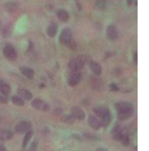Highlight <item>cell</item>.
Returning a JSON list of instances; mask_svg holds the SVG:
<instances>
[{
  "instance_id": "cell-1",
  "label": "cell",
  "mask_w": 149,
  "mask_h": 151,
  "mask_svg": "<svg viewBox=\"0 0 149 151\" xmlns=\"http://www.w3.org/2000/svg\"><path fill=\"white\" fill-rule=\"evenodd\" d=\"M115 108L118 111V118L121 121L129 119L133 113V105L128 102H121L115 105Z\"/></svg>"
},
{
  "instance_id": "cell-2",
  "label": "cell",
  "mask_w": 149,
  "mask_h": 151,
  "mask_svg": "<svg viewBox=\"0 0 149 151\" xmlns=\"http://www.w3.org/2000/svg\"><path fill=\"white\" fill-rule=\"evenodd\" d=\"M85 63L83 60L77 57L76 58L71 60L68 64V68L73 72H77L82 70L85 66Z\"/></svg>"
},
{
  "instance_id": "cell-3",
  "label": "cell",
  "mask_w": 149,
  "mask_h": 151,
  "mask_svg": "<svg viewBox=\"0 0 149 151\" xmlns=\"http://www.w3.org/2000/svg\"><path fill=\"white\" fill-rule=\"evenodd\" d=\"M72 38V32L71 29L65 28L60 33L59 41L63 45H67L69 41Z\"/></svg>"
},
{
  "instance_id": "cell-4",
  "label": "cell",
  "mask_w": 149,
  "mask_h": 151,
  "mask_svg": "<svg viewBox=\"0 0 149 151\" xmlns=\"http://www.w3.org/2000/svg\"><path fill=\"white\" fill-rule=\"evenodd\" d=\"M3 54L4 57L10 61L15 60L17 57V54L15 49L11 45H7L4 50Z\"/></svg>"
},
{
  "instance_id": "cell-5",
  "label": "cell",
  "mask_w": 149,
  "mask_h": 151,
  "mask_svg": "<svg viewBox=\"0 0 149 151\" xmlns=\"http://www.w3.org/2000/svg\"><path fill=\"white\" fill-rule=\"evenodd\" d=\"M32 127V124L28 121H22L15 126V132L19 134L26 133L30 130Z\"/></svg>"
},
{
  "instance_id": "cell-6",
  "label": "cell",
  "mask_w": 149,
  "mask_h": 151,
  "mask_svg": "<svg viewBox=\"0 0 149 151\" xmlns=\"http://www.w3.org/2000/svg\"><path fill=\"white\" fill-rule=\"evenodd\" d=\"M82 78V73L80 72H74L68 79V84L71 87H74L79 84Z\"/></svg>"
},
{
  "instance_id": "cell-7",
  "label": "cell",
  "mask_w": 149,
  "mask_h": 151,
  "mask_svg": "<svg viewBox=\"0 0 149 151\" xmlns=\"http://www.w3.org/2000/svg\"><path fill=\"white\" fill-rule=\"evenodd\" d=\"M106 35L107 38L111 41L116 40L118 37V32L116 27L113 24L108 26L107 28Z\"/></svg>"
},
{
  "instance_id": "cell-8",
  "label": "cell",
  "mask_w": 149,
  "mask_h": 151,
  "mask_svg": "<svg viewBox=\"0 0 149 151\" xmlns=\"http://www.w3.org/2000/svg\"><path fill=\"white\" fill-rule=\"evenodd\" d=\"M71 113L75 119L79 120H83L85 117V114L84 111L79 106H74L71 108Z\"/></svg>"
},
{
  "instance_id": "cell-9",
  "label": "cell",
  "mask_w": 149,
  "mask_h": 151,
  "mask_svg": "<svg viewBox=\"0 0 149 151\" xmlns=\"http://www.w3.org/2000/svg\"><path fill=\"white\" fill-rule=\"evenodd\" d=\"M88 124L90 126V127L95 131H98L100 129L101 124L100 120H98L97 117H95L94 116H90L88 120Z\"/></svg>"
},
{
  "instance_id": "cell-10",
  "label": "cell",
  "mask_w": 149,
  "mask_h": 151,
  "mask_svg": "<svg viewBox=\"0 0 149 151\" xmlns=\"http://www.w3.org/2000/svg\"><path fill=\"white\" fill-rule=\"evenodd\" d=\"M94 113L100 118L110 113L109 109L104 106H97L93 109Z\"/></svg>"
},
{
  "instance_id": "cell-11",
  "label": "cell",
  "mask_w": 149,
  "mask_h": 151,
  "mask_svg": "<svg viewBox=\"0 0 149 151\" xmlns=\"http://www.w3.org/2000/svg\"><path fill=\"white\" fill-rule=\"evenodd\" d=\"M19 70L23 75L30 80L33 79L35 77V71L30 68L25 66L20 67Z\"/></svg>"
},
{
  "instance_id": "cell-12",
  "label": "cell",
  "mask_w": 149,
  "mask_h": 151,
  "mask_svg": "<svg viewBox=\"0 0 149 151\" xmlns=\"http://www.w3.org/2000/svg\"><path fill=\"white\" fill-rule=\"evenodd\" d=\"M89 66L90 70L95 76H98L102 73V67L100 65V63L96 62H91L89 63Z\"/></svg>"
},
{
  "instance_id": "cell-13",
  "label": "cell",
  "mask_w": 149,
  "mask_h": 151,
  "mask_svg": "<svg viewBox=\"0 0 149 151\" xmlns=\"http://www.w3.org/2000/svg\"><path fill=\"white\" fill-rule=\"evenodd\" d=\"M122 134H123V132H122L121 127L118 125L114 127L113 129H112V138L115 141H119L122 137Z\"/></svg>"
},
{
  "instance_id": "cell-14",
  "label": "cell",
  "mask_w": 149,
  "mask_h": 151,
  "mask_svg": "<svg viewBox=\"0 0 149 151\" xmlns=\"http://www.w3.org/2000/svg\"><path fill=\"white\" fill-rule=\"evenodd\" d=\"M19 96L23 99L29 101L33 98V94L30 91L26 89H19L17 91Z\"/></svg>"
},
{
  "instance_id": "cell-15",
  "label": "cell",
  "mask_w": 149,
  "mask_h": 151,
  "mask_svg": "<svg viewBox=\"0 0 149 151\" xmlns=\"http://www.w3.org/2000/svg\"><path fill=\"white\" fill-rule=\"evenodd\" d=\"M14 132L9 130H3L0 131V139L2 141H8L13 138Z\"/></svg>"
},
{
  "instance_id": "cell-16",
  "label": "cell",
  "mask_w": 149,
  "mask_h": 151,
  "mask_svg": "<svg viewBox=\"0 0 149 151\" xmlns=\"http://www.w3.org/2000/svg\"><path fill=\"white\" fill-rule=\"evenodd\" d=\"M32 106L36 110L43 111L46 103L40 98H35L32 102Z\"/></svg>"
},
{
  "instance_id": "cell-17",
  "label": "cell",
  "mask_w": 149,
  "mask_h": 151,
  "mask_svg": "<svg viewBox=\"0 0 149 151\" xmlns=\"http://www.w3.org/2000/svg\"><path fill=\"white\" fill-rule=\"evenodd\" d=\"M18 4L14 1H9L5 4V9L9 13H13L18 9Z\"/></svg>"
},
{
  "instance_id": "cell-18",
  "label": "cell",
  "mask_w": 149,
  "mask_h": 151,
  "mask_svg": "<svg viewBox=\"0 0 149 151\" xmlns=\"http://www.w3.org/2000/svg\"><path fill=\"white\" fill-rule=\"evenodd\" d=\"M112 120L111 115L110 113L106 115L105 116L101 118V120H100L101 127L106 128L109 126Z\"/></svg>"
},
{
  "instance_id": "cell-19",
  "label": "cell",
  "mask_w": 149,
  "mask_h": 151,
  "mask_svg": "<svg viewBox=\"0 0 149 151\" xmlns=\"http://www.w3.org/2000/svg\"><path fill=\"white\" fill-rule=\"evenodd\" d=\"M57 17L58 19L62 22H67L69 20V16L68 12L64 9H60L57 12Z\"/></svg>"
},
{
  "instance_id": "cell-20",
  "label": "cell",
  "mask_w": 149,
  "mask_h": 151,
  "mask_svg": "<svg viewBox=\"0 0 149 151\" xmlns=\"http://www.w3.org/2000/svg\"><path fill=\"white\" fill-rule=\"evenodd\" d=\"M61 121L65 124H73L75 122V118L73 116V115L71 114H64L61 117Z\"/></svg>"
},
{
  "instance_id": "cell-21",
  "label": "cell",
  "mask_w": 149,
  "mask_h": 151,
  "mask_svg": "<svg viewBox=\"0 0 149 151\" xmlns=\"http://www.w3.org/2000/svg\"><path fill=\"white\" fill-rule=\"evenodd\" d=\"M90 84L93 89L94 90H100L102 87V81L100 79L96 78V77H92L90 80Z\"/></svg>"
},
{
  "instance_id": "cell-22",
  "label": "cell",
  "mask_w": 149,
  "mask_h": 151,
  "mask_svg": "<svg viewBox=\"0 0 149 151\" xmlns=\"http://www.w3.org/2000/svg\"><path fill=\"white\" fill-rule=\"evenodd\" d=\"M58 30V26L55 23H52L48 26L47 30L48 36L50 37H54L56 34Z\"/></svg>"
},
{
  "instance_id": "cell-23",
  "label": "cell",
  "mask_w": 149,
  "mask_h": 151,
  "mask_svg": "<svg viewBox=\"0 0 149 151\" xmlns=\"http://www.w3.org/2000/svg\"><path fill=\"white\" fill-rule=\"evenodd\" d=\"M33 135V132L32 131L30 130L26 133L23 141V144H22V147L23 148H25L27 147L29 142L31 140Z\"/></svg>"
},
{
  "instance_id": "cell-24",
  "label": "cell",
  "mask_w": 149,
  "mask_h": 151,
  "mask_svg": "<svg viewBox=\"0 0 149 151\" xmlns=\"http://www.w3.org/2000/svg\"><path fill=\"white\" fill-rule=\"evenodd\" d=\"M11 87L8 84L4 83L0 86V93H1V94L8 95L11 93Z\"/></svg>"
},
{
  "instance_id": "cell-25",
  "label": "cell",
  "mask_w": 149,
  "mask_h": 151,
  "mask_svg": "<svg viewBox=\"0 0 149 151\" xmlns=\"http://www.w3.org/2000/svg\"><path fill=\"white\" fill-rule=\"evenodd\" d=\"M12 102L15 105L19 106H23L25 105V102L22 98H21L19 96H13L12 97Z\"/></svg>"
},
{
  "instance_id": "cell-26",
  "label": "cell",
  "mask_w": 149,
  "mask_h": 151,
  "mask_svg": "<svg viewBox=\"0 0 149 151\" xmlns=\"http://www.w3.org/2000/svg\"><path fill=\"white\" fill-rule=\"evenodd\" d=\"M121 142V143L125 147L128 146L130 144V138H129V136L128 134H124L122 135V137L120 139V141Z\"/></svg>"
},
{
  "instance_id": "cell-27",
  "label": "cell",
  "mask_w": 149,
  "mask_h": 151,
  "mask_svg": "<svg viewBox=\"0 0 149 151\" xmlns=\"http://www.w3.org/2000/svg\"><path fill=\"white\" fill-rule=\"evenodd\" d=\"M95 5L97 8L99 9H103L105 8L106 3L105 0H96Z\"/></svg>"
},
{
  "instance_id": "cell-28",
  "label": "cell",
  "mask_w": 149,
  "mask_h": 151,
  "mask_svg": "<svg viewBox=\"0 0 149 151\" xmlns=\"http://www.w3.org/2000/svg\"><path fill=\"white\" fill-rule=\"evenodd\" d=\"M38 141H34L30 145V147L27 150V151H37V148H38Z\"/></svg>"
},
{
  "instance_id": "cell-29",
  "label": "cell",
  "mask_w": 149,
  "mask_h": 151,
  "mask_svg": "<svg viewBox=\"0 0 149 151\" xmlns=\"http://www.w3.org/2000/svg\"><path fill=\"white\" fill-rule=\"evenodd\" d=\"M8 95H0V103L3 104H7L8 103Z\"/></svg>"
},
{
  "instance_id": "cell-30",
  "label": "cell",
  "mask_w": 149,
  "mask_h": 151,
  "mask_svg": "<svg viewBox=\"0 0 149 151\" xmlns=\"http://www.w3.org/2000/svg\"><path fill=\"white\" fill-rule=\"evenodd\" d=\"M84 135H85V137L86 138H88V139H89L95 140V139H98V138H97V137L96 135H94V134H91V133H89V132H86V133H85V134H84Z\"/></svg>"
},
{
  "instance_id": "cell-31",
  "label": "cell",
  "mask_w": 149,
  "mask_h": 151,
  "mask_svg": "<svg viewBox=\"0 0 149 151\" xmlns=\"http://www.w3.org/2000/svg\"><path fill=\"white\" fill-rule=\"evenodd\" d=\"M67 45L71 50H75L76 47V42H75V41L74 40L73 38H72Z\"/></svg>"
},
{
  "instance_id": "cell-32",
  "label": "cell",
  "mask_w": 149,
  "mask_h": 151,
  "mask_svg": "<svg viewBox=\"0 0 149 151\" xmlns=\"http://www.w3.org/2000/svg\"><path fill=\"white\" fill-rule=\"evenodd\" d=\"M64 113V111L62 109L59 108H57L54 109V110L53 111V114L54 115L56 116H59V115H62Z\"/></svg>"
},
{
  "instance_id": "cell-33",
  "label": "cell",
  "mask_w": 149,
  "mask_h": 151,
  "mask_svg": "<svg viewBox=\"0 0 149 151\" xmlns=\"http://www.w3.org/2000/svg\"><path fill=\"white\" fill-rule=\"evenodd\" d=\"M109 88H110V90L111 91H113V92L118 91L119 90V88L118 87V86L114 83H111L109 86Z\"/></svg>"
},
{
  "instance_id": "cell-34",
  "label": "cell",
  "mask_w": 149,
  "mask_h": 151,
  "mask_svg": "<svg viewBox=\"0 0 149 151\" xmlns=\"http://www.w3.org/2000/svg\"><path fill=\"white\" fill-rule=\"evenodd\" d=\"M11 29H10V27H8V26L5 27L3 31H2L3 35H4L5 36H9V35L11 34Z\"/></svg>"
},
{
  "instance_id": "cell-35",
  "label": "cell",
  "mask_w": 149,
  "mask_h": 151,
  "mask_svg": "<svg viewBox=\"0 0 149 151\" xmlns=\"http://www.w3.org/2000/svg\"><path fill=\"white\" fill-rule=\"evenodd\" d=\"M50 107L49 105L48 104L46 103V104H45V105H44V106L43 109V111L45 112H48L50 111Z\"/></svg>"
},
{
  "instance_id": "cell-36",
  "label": "cell",
  "mask_w": 149,
  "mask_h": 151,
  "mask_svg": "<svg viewBox=\"0 0 149 151\" xmlns=\"http://www.w3.org/2000/svg\"><path fill=\"white\" fill-rule=\"evenodd\" d=\"M133 60L135 64L136 65L137 63V52L134 53L133 56Z\"/></svg>"
},
{
  "instance_id": "cell-37",
  "label": "cell",
  "mask_w": 149,
  "mask_h": 151,
  "mask_svg": "<svg viewBox=\"0 0 149 151\" xmlns=\"http://www.w3.org/2000/svg\"><path fill=\"white\" fill-rule=\"evenodd\" d=\"M76 6H77V8L79 11H81L82 10V5H81V4L80 2H76Z\"/></svg>"
},
{
  "instance_id": "cell-38",
  "label": "cell",
  "mask_w": 149,
  "mask_h": 151,
  "mask_svg": "<svg viewBox=\"0 0 149 151\" xmlns=\"http://www.w3.org/2000/svg\"><path fill=\"white\" fill-rule=\"evenodd\" d=\"M95 151H108V149L105 148H98L95 150Z\"/></svg>"
},
{
  "instance_id": "cell-39",
  "label": "cell",
  "mask_w": 149,
  "mask_h": 151,
  "mask_svg": "<svg viewBox=\"0 0 149 151\" xmlns=\"http://www.w3.org/2000/svg\"><path fill=\"white\" fill-rule=\"evenodd\" d=\"M72 137H73L74 138L77 139H80V136H79L78 134H74L72 135Z\"/></svg>"
},
{
  "instance_id": "cell-40",
  "label": "cell",
  "mask_w": 149,
  "mask_h": 151,
  "mask_svg": "<svg viewBox=\"0 0 149 151\" xmlns=\"http://www.w3.org/2000/svg\"><path fill=\"white\" fill-rule=\"evenodd\" d=\"M33 47V43L31 42H29V51H30L32 50Z\"/></svg>"
},
{
  "instance_id": "cell-41",
  "label": "cell",
  "mask_w": 149,
  "mask_h": 151,
  "mask_svg": "<svg viewBox=\"0 0 149 151\" xmlns=\"http://www.w3.org/2000/svg\"><path fill=\"white\" fill-rule=\"evenodd\" d=\"M0 151H7L6 148L4 145H0Z\"/></svg>"
},
{
  "instance_id": "cell-42",
  "label": "cell",
  "mask_w": 149,
  "mask_h": 151,
  "mask_svg": "<svg viewBox=\"0 0 149 151\" xmlns=\"http://www.w3.org/2000/svg\"><path fill=\"white\" fill-rule=\"evenodd\" d=\"M133 0H127V4H128V6L132 5V2H133Z\"/></svg>"
},
{
  "instance_id": "cell-43",
  "label": "cell",
  "mask_w": 149,
  "mask_h": 151,
  "mask_svg": "<svg viewBox=\"0 0 149 151\" xmlns=\"http://www.w3.org/2000/svg\"><path fill=\"white\" fill-rule=\"evenodd\" d=\"M112 53H111V52H108V53L106 54V57H107V58L111 57H112Z\"/></svg>"
},
{
  "instance_id": "cell-44",
  "label": "cell",
  "mask_w": 149,
  "mask_h": 151,
  "mask_svg": "<svg viewBox=\"0 0 149 151\" xmlns=\"http://www.w3.org/2000/svg\"><path fill=\"white\" fill-rule=\"evenodd\" d=\"M4 81L2 80V79H0V86L2 84H4Z\"/></svg>"
},
{
  "instance_id": "cell-45",
  "label": "cell",
  "mask_w": 149,
  "mask_h": 151,
  "mask_svg": "<svg viewBox=\"0 0 149 151\" xmlns=\"http://www.w3.org/2000/svg\"><path fill=\"white\" fill-rule=\"evenodd\" d=\"M0 26H1V22H0Z\"/></svg>"
}]
</instances>
